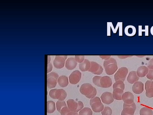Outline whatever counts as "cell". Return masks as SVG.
<instances>
[{"label": "cell", "instance_id": "obj_13", "mask_svg": "<svg viewBox=\"0 0 153 115\" xmlns=\"http://www.w3.org/2000/svg\"><path fill=\"white\" fill-rule=\"evenodd\" d=\"M112 84V79L110 77L104 76L102 77L100 79V86L103 88L111 87Z\"/></svg>", "mask_w": 153, "mask_h": 115}, {"label": "cell", "instance_id": "obj_17", "mask_svg": "<svg viewBox=\"0 0 153 115\" xmlns=\"http://www.w3.org/2000/svg\"><path fill=\"white\" fill-rule=\"evenodd\" d=\"M77 62L74 58H69L66 60L65 66L68 70H72L76 67Z\"/></svg>", "mask_w": 153, "mask_h": 115}, {"label": "cell", "instance_id": "obj_20", "mask_svg": "<svg viewBox=\"0 0 153 115\" xmlns=\"http://www.w3.org/2000/svg\"><path fill=\"white\" fill-rule=\"evenodd\" d=\"M149 68L145 66H141L138 67L136 72L137 75L139 78L144 77L149 72Z\"/></svg>", "mask_w": 153, "mask_h": 115}, {"label": "cell", "instance_id": "obj_9", "mask_svg": "<svg viewBox=\"0 0 153 115\" xmlns=\"http://www.w3.org/2000/svg\"><path fill=\"white\" fill-rule=\"evenodd\" d=\"M82 77L81 72L78 70L73 71L69 76V81L71 84H76L80 81Z\"/></svg>", "mask_w": 153, "mask_h": 115}, {"label": "cell", "instance_id": "obj_4", "mask_svg": "<svg viewBox=\"0 0 153 115\" xmlns=\"http://www.w3.org/2000/svg\"><path fill=\"white\" fill-rule=\"evenodd\" d=\"M67 107L70 111L78 113L83 108L84 105L81 101H77L74 99H68L67 101Z\"/></svg>", "mask_w": 153, "mask_h": 115}, {"label": "cell", "instance_id": "obj_32", "mask_svg": "<svg viewBox=\"0 0 153 115\" xmlns=\"http://www.w3.org/2000/svg\"><path fill=\"white\" fill-rule=\"evenodd\" d=\"M70 111L68 108V107H65L63 108L60 112V115H67V114Z\"/></svg>", "mask_w": 153, "mask_h": 115}, {"label": "cell", "instance_id": "obj_30", "mask_svg": "<svg viewBox=\"0 0 153 115\" xmlns=\"http://www.w3.org/2000/svg\"><path fill=\"white\" fill-rule=\"evenodd\" d=\"M102 77L100 76H95L94 77L93 79V83L97 86L101 87L100 86V79Z\"/></svg>", "mask_w": 153, "mask_h": 115}, {"label": "cell", "instance_id": "obj_25", "mask_svg": "<svg viewBox=\"0 0 153 115\" xmlns=\"http://www.w3.org/2000/svg\"><path fill=\"white\" fill-rule=\"evenodd\" d=\"M125 33L127 36H132L136 33V29L134 26H127L125 28Z\"/></svg>", "mask_w": 153, "mask_h": 115}, {"label": "cell", "instance_id": "obj_33", "mask_svg": "<svg viewBox=\"0 0 153 115\" xmlns=\"http://www.w3.org/2000/svg\"><path fill=\"white\" fill-rule=\"evenodd\" d=\"M56 90H57V89H52L49 91V96L51 98L54 99H56V97H55V93H56Z\"/></svg>", "mask_w": 153, "mask_h": 115}, {"label": "cell", "instance_id": "obj_1", "mask_svg": "<svg viewBox=\"0 0 153 115\" xmlns=\"http://www.w3.org/2000/svg\"><path fill=\"white\" fill-rule=\"evenodd\" d=\"M80 93L88 99L95 97L97 93L96 89L89 83H84L79 89Z\"/></svg>", "mask_w": 153, "mask_h": 115}, {"label": "cell", "instance_id": "obj_22", "mask_svg": "<svg viewBox=\"0 0 153 115\" xmlns=\"http://www.w3.org/2000/svg\"><path fill=\"white\" fill-rule=\"evenodd\" d=\"M91 65V61L87 59H85L82 63L79 64V69L82 72L88 71L90 68Z\"/></svg>", "mask_w": 153, "mask_h": 115}, {"label": "cell", "instance_id": "obj_21", "mask_svg": "<svg viewBox=\"0 0 153 115\" xmlns=\"http://www.w3.org/2000/svg\"><path fill=\"white\" fill-rule=\"evenodd\" d=\"M57 82L60 87H66L68 84V78L65 75L60 76L58 78Z\"/></svg>", "mask_w": 153, "mask_h": 115}, {"label": "cell", "instance_id": "obj_11", "mask_svg": "<svg viewBox=\"0 0 153 115\" xmlns=\"http://www.w3.org/2000/svg\"><path fill=\"white\" fill-rule=\"evenodd\" d=\"M100 98L103 103L109 105L114 101V98L113 94L108 92H105L102 94Z\"/></svg>", "mask_w": 153, "mask_h": 115}, {"label": "cell", "instance_id": "obj_7", "mask_svg": "<svg viewBox=\"0 0 153 115\" xmlns=\"http://www.w3.org/2000/svg\"><path fill=\"white\" fill-rule=\"evenodd\" d=\"M136 108V105L134 102L131 104H127L124 103L121 115H134Z\"/></svg>", "mask_w": 153, "mask_h": 115}, {"label": "cell", "instance_id": "obj_36", "mask_svg": "<svg viewBox=\"0 0 153 115\" xmlns=\"http://www.w3.org/2000/svg\"><path fill=\"white\" fill-rule=\"evenodd\" d=\"M53 66L51 63H48V68H47V73H49L52 71Z\"/></svg>", "mask_w": 153, "mask_h": 115}, {"label": "cell", "instance_id": "obj_16", "mask_svg": "<svg viewBox=\"0 0 153 115\" xmlns=\"http://www.w3.org/2000/svg\"><path fill=\"white\" fill-rule=\"evenodd\" d=\"M123 89L120 87H116L113 88V96L115 99L117 100H122V96L124 93Z\"/></svg>", "mask_w": 153, "mask_h": 115}, {"label": "cell", "instance_id": "obj_37", "mask_svg": "<svg viewBox=\"0 0 153 115\" xmlns=\"http://www.w3.org/2000/svg\"><path fill=\"white\" fill-rule=\"evenodd\" d=\"M100 57L102 59H104L105 60H108L111 58V56L110 55H100Z\"/></svg>", "mask_w": 153, "mask_h": 115}, {"label": "cell", "instance_id": "obj_24", "mask_svg": "<svg viewBox=\"0 0 153 115\" xmlns=\"http://www.w3.org/2000/svg\"><path fill=\"white\" fill-rule=\"evenodd\" d=\"M140 115H153V110L147 107H143L140 110Z\"/></svg>", "mask_w": 153, "mask_h": 115}, {"label": "cell", "instance_id": "obj_19", "mask_svg": "<svg viewBox=\"0 0 153 115\" xmlns=\"http://www.w3.org/2000/svg\"><path fill=\"white\" fill-rule=\"evenodd\" d=\"M56 99L59 101H64L67 97L66 91L63 89H57L55 93Z\"/></svg>", "mask_w": 153, "mask_h": 115}, {"label": "cell", "instance_id": "obj_6", "mask_svg": "<svg viewBox=\"0 0 153 115\" xmlns=\"http://www.w3.org/2000/svg\"><path fill=\"white\" fill-rule=\"evenodd\" d=\"M128 73V69L126 67L120 68L114 74V78L116 81H124Z\"/></svg>", "mask_w": 153, "mask_h": 115}, {"label": "cell", "instance_id": "obj_15", "mask_svg": "<svg viewBox=\"0 0 153 115\" xmlns=\"http://www.w3.org/2000/svg\"><path fill=\"white\" fill-rule=\"evenodd\" d=\"M122 100L127 104H131L134 101V96L130 92H126L122 96Z\"/></svg>", "mask_w": 153, "mask_h": 115}, {"label": "cell", "instance_id": "obj_29", "mask_svg": "<svg viewBox=\"0 0 153 115\" xmlns=\"http://www.w3.org/2000/svg\"><path fill=\"white\" fill-rule=\"evenodd\" d=\"M101 114L102 115H111L112 114V110L109 107H105L101 112Z\"/></svg>", "mask_w": 153, "mask_h": 115}, {"label": "cell", "instance_id": "obj_38", "mask_svg": "<svg viewBox=\"0 0 153 115\" xmlns=\"http://www.w3.org/2000/svg\"><path fill=\"white\" fill-rule=\"evenodd\" d=\"M67 115H79V114L76 112H72L70 111V112L68 113Z\"/></svg>", "mask_w": 153, "mask_h": 115}, {"label": "cell", "instance_id": "obj_31", "mask_svg": "<svg viewBox=\"0 0 153 115\" xmlns=\"http://www.w3.org/2000/svg\"><path fill=\"white\" fill-rule=\"evenodd\" d=\"M75 60L77 63H81L85 60V56L84 55H76L74 58Z\"/></svg>", "mask_w": 153, "mask_h": 115}, {"label": "cell", "instance_id": "obj_2", "mask_svg": "<svg viewBox=\"0 0 153 115\" xmlns=\"http://www.w3.org/2000/svg\"><path fill=\"white\" fill-rule=\"evenodd\" d=\"M105 72L108 75L114 74L118 69L117 63L116 60L111 58L108 60H105L103 63Z\"/></svg>", "mask_w": 153, "mask_h": 115}, {"label": "cell", "instance_id": "obj_28", "mask_svg": "<svg viewBox=\"0 0 153 115\" xmlns=\"http://www.w3.org/2000/svg\"><path fill=\"white\" fill-rule=\"evenodd\" d=\"M116 87H120L124 90L125 87L124 83L122 81H116L113 85V88H114Z\"/></svg>", "mask_w": 153, "mask_h": 115}, {"label": "cell", "instance_id": "obj_14", "mask_svg": "<svg viewBox=\"0 0 153 115\" xmlns=\"http://www.w3.org/2000/svg\"><path fill=\"white\" fill-rule=\"evenodd\" d=\"M133 92L136 94H140L144 91V84L141 81L135 83L132 87Z\"/></svg>", "mask_w": 153, "mask_h": 115}, {"label": "cell", "instance_id": "obj_34", "mask_svg": "<svg viewBox=\"0 0 153 115\" xmlns=\"http://www.w3.org/2000/svg\"><path fill=\"white\" fill-rule=\"evenodd\" d=\"M146 76L148 79L152 81L153 80V69H149Z\"/></svg>", "mask_w": 153, "mask_h": 115}, {"label": "cell", "instance_id": "obj_39", "mask_svg": "<svg viewBox=\"0 0 153 115\" xmlns=\"http://www.w3.org/2000/svg\"><path fill=\"white\" fill-rule=\"evenodd\" d=\"M50 60H51V59H50V56H49L48 59V63H50Z\"/></svg>", "mask_w": 153, "mask_h": 115}, {"label": "cell", "instance_id": "obj_23", "mask_svg": "<svg viewBox=\"0 0 153 115\" xmlns=\"http://www.w3.org/2000/svg\"><path fill=\"white\" fill-rule=\"evenodd\" d=\"M56 105L55 102L52 101H49L47 102V113L52 114L55 111L56 109Z\"/></svg>", "mask_w": 153, "mask_h": 115}, {"label": "cell", "instance_id": "obj_18", "mask_svg": "<svg viewBox=\"0 0 153 115\" xmlns=\"http://www.w3.org/2000/svg\"><path fill=\"white\" fill-rule=\"evenodd\" d=\"M139 79V77L137 75L136 72L134 71L130 72L127 77L128 82L131 84H134L137 82Z\"/></svg>", "mask_w": 153, "mask_h": 115}, {"label": "cell", "instance_id": "obj_10", "mask_svg": "<svg viewBox=\"0 0 153 115\" xmlns=\"http://www.w3.org/2000/svg\"><path fill=\"white\" fill-rule=\"evenodd\" d=\"M91 67L88 71L93 74L100 75L103 72V68L100 64L94 61H91Z\"/></svg>", "mask_w": 153, "mask_h": 115}, {"label": "cell", "instance_id": "obj_27", "mask_svg": "<svg viewBox=\"0 0 153 115\" xmlns=\"http://www.w3.org/2000/svg\"><path fill=\"white\" fill-rule=\"evenodd\" d=\"M56 108L57 111L60 113V111L63 108L65 107H67V104L66 102L64 101H59L56 102Z\"/></svg>", "mask_w": 153, "mask_h": 115}, {"label": "cell", "instance_id": "obj_26", "mask_svg": "<svg viewBox=\"0 0 153 115\" xmlns=\"http://www.w3.org/2000/svg\"><path fill=\"white\" fill-rule=\"evenodd\" d=\"M92 110L90 108H85L80 110L79 112V115H92Z\"/></svg>", "mask_w": 153, "mask_h": 115}, {"label": "cell", "instance_id": "obj_3", "mask_svg": "<svg viewBox=\"0 0 153 115\" xmlns=\"http://www.w3.org/2000/svg\"><path fill=\"white\" fill-rule=\"evenodd\" d=\"M90 105L92 111L95 113H100L104 109V105L102 102L101 99L98 97H95L91 99Z\"/></svg>", "mask_w": 153, "mask_h": 115}, {"label": "cell", "instance_id": "obj_12", "mask_svg": "<svg viewBox=\"0 0 153 115\" xmlns=\"http://www.w3.org/2000/svg\"><path fill=\"white\" fill-rule=\"evenodd\" d=\"M145 90H146V96L148 98L153 97V81L149 80L145 83Z\"/></svg>", "mask_w": 153, "mask_h": 115}, {"label": "cell", "instance_id": "obj_8", "mask_svg": "<svg viewBox=\"0 0 153 115\" xmlns=\"http://www.w3.org/2000/svg\"><path fill=\"white\" fill-rule=\"evenodd\" d=\"M67 56L66 55H56L53 64L55 68L61 69L64 67L65 61Z\"/></svg>", "mask_w": 153, "mask_h": 115}, {"label": "cell", "instance_id": "obj_35", "mask_svg": "<svg viewBox=\"0 0 153 115\" xmlns=\"http://www.w3.org/2000/svg\"><path fill=\"white\" fill-rule=\"evenodd\" d=\"M147 67L149 69H153V58L151 59L147 63Z\"/></svg>", "mask_w": 153, "mask_h": 115}, {"label": "cell", "instance_id": "obj_5", "mask_svg": "<svg viewBox=\"0 0 153 115\" xmlns=\"http://www.w3.org/2000/svg\"><path fill=\"white\" fill-rule=\"evenodd\" d=\"M59 75L55 72H52L47 74V86L49 89L55 88L57 85Z\"/></svg>", "mask_w": 153, "mask_h": 115}]
</instances>
